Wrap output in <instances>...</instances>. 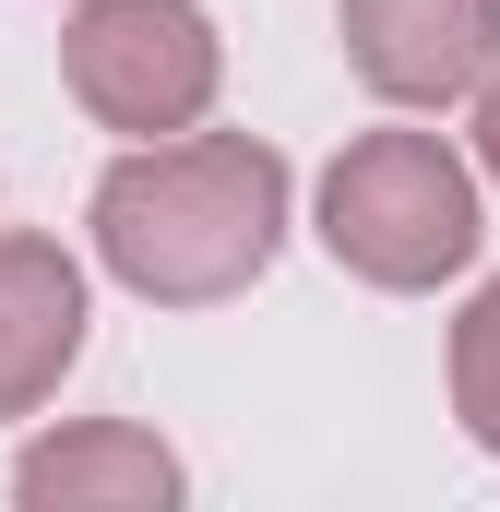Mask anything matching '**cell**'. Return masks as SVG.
<instances>
[{
    "label": "cell",
    "instance_id": "6da1fadb",
    "mask_svg": "<svg viewBox=\"0 0 500 512\" xmlns=\"http://www.w3.org/2000/svg\"><path fill=\"white\" fill-rule=\"evenodd\" d=\"M96 262L155 310H215L286 251V155L250 131H167L96 179Z\"/></svg>",
    "mask_w": 500,
    "mask_h": 512
},
{
    "label": "cell",
    "instance_id": "7a4b0ae2",
    "mask_svg": "<svg viewBox=\"0 0 500 512\" xmlns=\"http://www.w3.org/2000/svg\"><path fill=\"white\" fill-rule=\"evenodd\" d=\"M477 239H489V203H477V167L441 131H358L322 167V251L381 298H417V286L465 274Z\"/></svg>",
    "mask_w": 500,
    "mask_h": 512
},
{
    "label": "cell",
    "instance_id": "3957f363",
    "mask_svg": "<svg viewBox=\"0 0 500 512\" xmlns=\"http://www.w3.org/2000/svg\"><path fill=\"white\" fill-rule=\"evenodd\" d=\"M60 72L84 96L96 131L131 143H167V131L215 120V84H227V36L203 0H84L60 24Z\"/></svg>",
    "mask_w": 500,
    "mask_h": 512
},
{
    "label": "cell",
    "instance_id": "277c9868",
    "mask_svg": "<svg viewBox=\"0 0 500 512\" xmlns=\"http://www.w3.org/2000/svg\"><path fill=\"white\" fill-rule=\"evenodd\" d=\"M334 24L381 108H453L500 60V0H334Z\"/></svg>",
    "mask_w": 500,
    "mask_h": 512
},
{
    "label": "cell",
    "instance_id": "5b68a950",
    "mask_svg": "<svg viewBox=\"0 0 500 512\" xmlns=\"http://www.w3.org/2000/svg\"><path fill=\"white\" fill-rule=\"evenodd\" d=\"M12 501L24 512H179L191 501V465L155 429H131V417H72V429L24 441Z\"/></svg>",
    "mask_w": 500,
    "mask_h": 512
},
{
    "label": "cell",
    "instance_id": "8992f818",
    "mask_svg": "<svg viewBox=\"0 0 500 512\" xmlns=\"http://www.w3.org/2000/svg\"><path fill=\"white\" fill-rule=\"evenodd\" d=\"M84 358V262L60 239L0 227V417H36Z\"/></svg>",
    "mask_w": 500,
    "mask_h": 512
},
{
    "label": "cell",
    "instance_id": "52a82bcc",
    "mask_svg": "<svg viewBox=\"0 0 500 512\" xmlns=\"http://www.w3.org/2000/svg\"><path fill=\"white\" fill-rule=\"evenodd\" d=\"M453 417H465L477 453H500V274L465 298V322H453Z\"/></svg>",
    "mask_w": 500,
    "mask_h": 512
},
{
    "label": "cell",
    "instance_id": "ba28073f",
    "mask_svg": "<svg viewBox=\"0 0 500 512\" xmlns=\"http://www.w3.org/2000/svg\"><path fill=\"white\" fill-rule=\"evenodd\" d=\"M477 179H500V60H489V84H477Z\"/></svg>",
    "mask_w": 500,
    "mask_h": 512
}]
</instances>
